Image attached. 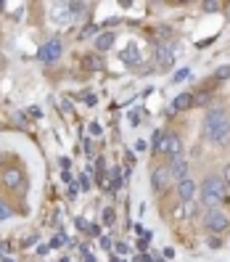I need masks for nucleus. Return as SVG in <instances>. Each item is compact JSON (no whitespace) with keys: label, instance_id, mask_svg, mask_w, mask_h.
<instances>
[{"label":"nucleus","instance_id":"f257e3e1","mask_svg":"<svg viewBox=\"0 0 230 262\" xmlns=\"http://www.w3.org/2000/svg\"><path fill=\"white\" fill-rule=\"evenodd\" d=\"M204 138L209 143H217L222 146L227 138H230V117L225 109H212L204 117Z\"/></svg>","mask_w":230,"mask_h":262},{"label":"nucleus","instance_id":"f03ea898","mask_svg":"<svg viewBox=\"0 0 230 262\" xmlns=\"http://www.w3.org/2000/svg\"><path fill=\"white\" fill-rule=\"evenodd\" d=\"M198 199H201V204L209 209V207H220L222 202H227V186L225 180L217 178V175H209L201 188H198Z\"/></svg>","mask_w":230,"mask_h":262},{"label":"nucleus","instance_id":"7ed1b4c3","mask_svg":"<svg viewBox=\"0 0 230 262\" xmlns=\"http://www.w3.org/2000/svg\"><path fill=\"white\" fill-rule=\"evenodd\" d=\"M204 225H206V230H212V233H222V230L230 228V217H227L222 209L209 207L206 214H204Z\"/></svg>","mask_w":230,"mask_h":262},{"label":"nucleus","instance_id":"20e7f679","mask_svg":"<svg viewBox=\"0 0 230 262\" xmlns=\"http://www.w3.org/2000/svg\"><path fill=\"white\" fill-rule=\"evenodd\" d=\"M159 154H167V157H170V162H172V159H177L180 154H182V141H180V135L167 133V135H164V141H162Z\"/></svg>","mask_w":230,"mask_h":262},{"label":"nucleus","instance_id":"39448f33","mask_svg":"<svg viewBox=\"0 0 230 262\" xmlns=\"http://www.w3.org/2000/svg\"><path fill=\"white\" fill-rule=\"evenodd\" d=\"M61 53H64V45H61V40H48L42 45V48L37 51V58L45 61V64H51V61L61 58Z\"/></svg>","mask_w":230,"mask_h":262},{"label":"nucleus","instance_id":"423d86ee","mask_svg":"<svg viewBox=\"0 0 230 262\" xmlns=\"http://www.w3.org/2000/svg\"><path fill=\"white\" fill-rule=\"evenodd\" d=\"M170 180H172L170 167H156V169H153V175H151V186H153L156 193H164L167 186H170Z\"/></svg>","mask_w":230,"mask_h":262},{"label":"nucleus","instance_id":"0eeeda50","mask_svg":"<svg viewBox=\"0 0 230 262\" xmlns=\"http://www.w3.org/2000/svg\"><path fill=\"white\" fill-rule=\"evenodd\" d=\"M196 196H198V188H196V183H193L191 178H182V180H177V199H180L182 204L193 202Z\"/></svg>","mask_w":230,"mask_h":262},{"label":"nucleus","instance_id":"6e6552de","mask_svg":"<svg viewBox=\"0 0 230 262\" xmlns=\"http://www.w3.org/2000/svg\"><path fill=\"white\" fill-rule=\"evenodd\" d=\"M74 16H72V8H69V3H53L51 6V21L56 24V27H61V24H69Z\"/></svg>","mask_w":230,"mask_h":262},{"label":"nucleus","instance_id":"1a4fd4ad","mask_svg":"<svg viewBox=\"0 0 230 262\" xmlns=\"http://www.w3.org/2000/svg\"><path fill=\"white\" fill-rule=\"evenodd\" d=\"M119 58H122L125 67H137L141 64V48H137V42H127L125 51L119 53Z\"/></svg>","mask_w":230,"mask_h":262},{"label":"nucleus","instance_id":"9d476101","mask_svg":"<svg viewBox=\"0 0 230 262\" xmlns=\"http://www.w3.org/2000/svg\"><path fill=\"white\" fill-rule=\"evenodd\" d=\"M170 175H172L175 180H182V178H191V167H188V162L182 159V157L172 159V162H170Z\"/></svg>","mask_w":230,"mask_h":262},{"label":"nucleus","instance_id":"9b49d317","mask_svg":"<svg viewBox=\"0 0 230 262\" xmlns=\"http://www.w3.org/2000/svg\"><path fill=\"white\" fill-rule=\"evenodd\" d=\"M156 61H159V69H172L175 67V51L170 45H162L156 51Z\"/></svg>","mask_w":230,"mask_h":262},{"label":"nucleus","instance_id":"f8f14e48","mask_svg":"<svg viewBox=\"0 0 230 262\" xmlns=\"http://www.w3.org/2000/svg\"><path fill=\"white\" fill-rule=\"evenodd\" d=\"M3 183H6V188L11 191H16L21 183H24V175H21V169H6V175H3Z\"/></svg>","mask_w":230,"mask_h":262},{"label":"nucleus","instance_id":"ddd939ff","mask_svg":"<svg viewBox=\"0 0 230 262\" xmlns=\"http://www.w3.org/2000/svg\"><path fill=\"white\" fill-rule=\"evenodd\" d=\"M82 69H87V72H101V69H103V58H101L98 53L82 56Z\"/></svg>","mask_w":230,"mask_h":262},{"label":"nucleus","instance_id":"4468645a","mask_svg":"<svg viewBox=\"0 0 230 262\" xmlns=\"http://www.w3.org/2000/svg\"><path fill=\"white\" fill-rule=\"evenodd\" d=\"M191 106H193V96H191V93H180V96L172 101V114L186 112V109H191Z\"/></svg>","mask_w":230,"mask_h":262},{"label":"nucleus","instance_id":"2eb2a0df","mask_svg":"<svg viewBox=\"0 0 230 262\" xmlns=\"http://www.w3.org/2000/svg\"><path fill=\"white\" fill-rule=\"evenodd\" d=\"M114 42H117V35L114 32H101L98 40H96V48L98 51H109V48H114Z\"/></svg>","mask_w":230,"mask_h":262},{"label":"nucleus","instance_id":"dca6fc26","mask_svg":"<svg viewBox=\"0 0 230 262\" xmlns=\"http://www.w3.org/2000/svg\"><path fill=\"white\" fill-rule=\"evenodd\" d=\"M69 8H72V16H82L85 13V0H69Z\"/></svg>","mask_w":230,"mask_h":262},{"label":"nucleus","instance_id":"f3484780","mask_svg":"<svg viewBox=\"0 0 230 262\" xmlns=\"http://www.w3.org/2000/svg\"><path fill=\"white\" fill-rule=\"evenodd\" d=\"M188 77H191V69L186 67V69H180V72L172 74V82H182V80H188Z\"/></svg>","mask_w":230,"mask_h":262},{"label":"nucleus","instance_id":"a211bd4d","mask_svg":"<svg viewBox=\"0 0 230 262\" xmlns=\"http://www.w3.org/2000/svg\"><path fill=\"white\" fill-rule=\"evenodd\" d=\"M164 135H167V133L156 130V135H153V151H159V148H162V141H164Z\"/></svg>","mask_w":230,"mask_h":262},{"label":"nucleus","instance_id":"6ab92c4d","mask_svg":"<svg viewBox=\"0 0 230 262\" xmlns=\"http://www.w3.org/2000/svg\"><path fill=\"white\" fill-rule=\"evenodd\" d=\"M103 223H106V225H111V223H114V209H111V207H106V209H103Z\"/></svg>","mask_w":230,"mask_h":262},{"label":"nucleus","instance_id":"aec40b11","mask_svg":"<svg viewBox=\"0 0 230 262\" xmlns=\"http://www.w3.org/2000/svg\"><path fill=\"white\" fill-rule=\"evenodd\" d=\"M11 217V207L6 202H0V220H8Z\"/></svg>","mask_w":230,"mask_h":262},{"label":"nucleus","instance_id":"412c9836","mask_svg":"<svg viewBox=\"0 0 230 262\" xmlns=\"http://www.w3.org/2000/svg\"><path fill=\"white\" fill-rule=\"evenodd\" d=\"M204 8L206 11H217L220 8V0H204Z\"/></svg>","mask_w":230,"mask_h":262},{"label":"nucleus","instance_id":"4be33fe9","mask_svg":"<svg viewBox=\"0 0 230 262\" xmlns=\"http://www.w3.org/2000/svg\"><path fill=\"white\" fill-rule=\"evenodd\" d=\"M230 77V67H220L217 69V80H227Z\"/></svg>","mask_w":230,"mask_h":262},{"label":"nucleus","instance_id":"5701e85b","mask_svg":"<svg viewBox=\"0 0 230 262\" xmlns=\"http://www.w3.org/2000/svg\"><path fill=\"white\" fill-rule=\"evenodd\" d=\"M222 180H225V186L230 188V164H225V167H222Z\"/></svg>","mask_w":230,"mask_h":262},{"label":"nucleus","instance_id":"b1692460","mask_svg":"<svg viewBox=\"0 0 230 262\" xmlns=\"http://www.w3.org/2000/svg\"><path fill=\"white\" fill-rule=\"evenodd\" d=\"M61 244H66V236H56V238H53V244H51V246H61Z\"/></svg>","mask_w":230,"mask_h":262},{"label":"nucleus","instance_id":"393cba45","mask_svg":"<svg viewBox=\"0 0 230 262\" xmlns=\"http://www.w3.org/2000/svg\"><path fill=\"white\" fill-rule=\"evenodd\" d=\"M29 114H32V117H42V109H40V106H32V109H29Z\"/></svg>","mask_w":230,"mask_h":262},{"label":"nucleus","instance_id":"a878e982","mask_svg":"<svg viewBox=\"0 0 230 262\" xmlns=\"http://www.w3.org/2000/svg\"><path fill=\"white\" fill-rule=\"evenodd\" d=\"M90 130H93V135H101V125H98V122H93V125H90Z\"/></svg>","mask_w":230,"mask_h":262},{"label":"nucleus","instance_id":"bb28decb","mask_svg":"<svg viewBox=\"0 0 230 262\" xmlns=\"http://www.w3.org/2000/svg\"><path fill=\"white\" fill-rule=\"evenodd\" d=\"M130 3L132 0H119V6H125V8H130Z\"/></svg>","mask_w":230,"mask_h":262},{"label":"nucleus","instance_id":"cd10ccee","mask_svg":"<svg viewBox=\"0 0 230 262\" xmlns=\"http://www.w3.org/2000/svg\"><path fill=\"white\" fill-rule=\"evenodd\" d=\"M180 3H186V0H180Z\"/></svg>","mask_w":230,"mask_h":262},{"label":"nucleus","instance_id":"c85d7f7f","mask_svg":"<svg viewBox=\"0 0 230 262\" xmlns=\"http://www.w3.org/2000/svg\"><path fill=\"white\" fill-rule=\"evenodd\" d=\"M0 159H3V157H0Z\"/></svg>","mask_w":230,"mask_h":262}]
</instances>
